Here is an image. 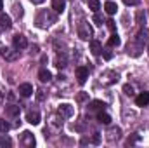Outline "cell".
I'll return each mask as SVG.
<instances>
[{"mask_svg":"<svg viewBox=\"0 0 149 148\" xmlns=\"http://www.w3.org/2000/svg\"><path fill=\"white\" fill-rule=\"evenodd\" d=\"M61 129H63V117L57 113H54V115H49V120H47V129H45V132H52V134H57V132H61Z\"/></svg>","mask_w":149,"mask_h":148,"instance_id":"obj_1","label":"cell"},{"mask_svg":"<svg viewBox=\"0 0 149 148\" xmlns=\"http://www.w3.org/2000/svg\"><path fill=\"white\" fill-rule=\"evenodd\" d=\"M52 23H56V14H54V12H50V11H43V12L38 14L37 26H40V28H47V26H50Z\"/></svg>","mask_w":149,"mask_h":148,"instance_id":"obj_2","label":"cell"},{"mask_svg":"<svg viewBox=\"0 0 149 148\" xmlns=\"http://www.w3.org/2000/svg\"><path fill=\"white\" fill-rule=\"evenodd\" d=\"M118 78H120V75L116 73L114 70H104L102 73H101V84L102 85H113V84H116L118 82Z\"/></svg>","mask_w":149,"mask_h":148,"instance_id":"obj_3","label":"cell"},{"mask_svg":"<svg viewBox=\"0 0 149 148\" xmlns=\"http://www.w3.org/2000/svg\"><path fill=\"white\" fill-rule=\"evenodd\" d=\"M0 56H2L5 61L14 63V61L19 59V51H17L16 47H14V49H10V47H2V49H0Z\"/></svg>","mask_w":149,"mask_h":148,"instance_id":"obj_4","label":"cell"},{"mask_svg":"<svg viewBox=\"0 0 149 148\" xmlns=\"http://www.w3.org/2000/svg\"><path fill=\"white\" fill-rule=\"evenodd\" d=\"M78 37L81 38V40H90V37H92V28H90V25L87 21H81L78 25Z\"/></svg>","mask_w":149,"mask_h":148,"instance_id":"obj_5","label":"cell"},{"mask_svg":"<svg viewBox=\"0 0 149 148\" xmlns=\"http://www.w3.org/2000/svg\"><path fill=\"white\" fill-rule=\"evenodd\" d=\"M57 113H59L63 118H71L74 115V106L70 105V103H61L59 108H57Z\"/></svg>","mask_w":149,"mask_h":148,"instance_id":"obj_6","label":"cell"},{"mask_svg":"<svg viewBox=\"0 0 149 148\" xmlns=\"http://www.w3.org/2000/svg\"><path fill=\"white\" fill-rule=\"evenodd\" d=\"M74 75H76L78 84L83 85V84L87 82V78H88V68H85V66H78V68L74 70Z\"/></svg>","mask_w":149,"mask_h":148,"instance_id":"obj_7","label":"cell"},{"mask_svg":"<svg viewBox=\"0 0 149 148\" xmlns=\"http://www.w3.org/2000/svg\"><path fill=\"white\" fill-rule=\"evenodd\" d=\"M21 145H23V147H28V148L35 147V136H33L30 131H24V132L21 134Z\"/></svg>","mask_w":149,"mask_h":148,"instance_id":"obj_8","label":"cell"},{"mask_svg":"<svg viewBox=\"0 0 149 148\" xmlns=\"http://www.w3.org/2000/svg\"><path fill=\"white\" fill-rule=\"evenodd\" d=\"M12 44H14V47H16L17 51H23V49H26V47H28V40H26V37H24V35H21V33L14 37Z\"/></svg>","mask_w":149,"mask_h":148,"instance_id":"obj_9","label":"cell"},{"mask_svg":"<svg viewBox=\"0 0 149 148\" xmlns=\"http://www.w3.org/2000/svg\"><path fill=\"white\" fill-rule=\"evenodd\" d=\"M26 120H28L30 124H33V125L40 124V111L38 110H28L26 111Z\"/></svg>","mask_w":149,"mask_h":148,"instance_id":"obj_10","label":"cell"},{"mask_svg":"<svg viewBox=\"0 0 149 148\" xmlns=\"http://www.w3.org/2000/svg\"><path fill=\"white\" fill-rule=\"evenodd\" d=\"M19 94H21L23 98H30V96L33 94V85H31V84H21V85H19Z\"/></svg>","mask_w":149,"mask_h":148,"instance_id":"obj_11","label":"cell"},{"mask_svg":"<svg viewBox=\"0 0 149 148\" xmlns=\"http://www.w3.org/2000/svg\"><path fill=\"white\" fill-rule=\"evenodd\" d=\"M135 105L137 106H148L149 105V92H141L137 98H135Z\"/></svg>","mask_w":149,"mask_h":148,"instance_id":"obj_12","label":"cell"},{"mask_svg":"<svg viewBox=\"0 0 149 148\" xmlns=\"http://www.w3.org/2000/svg\"><path fill=\"white\" fill-rule=\"evenodd\" d=\"M120 138H121V129H120V127H111V129L108 131V140H109L111 143L113 141H118Z\"/></svg>","mask_w":149,"mask_h":148,"instance_id":"obj_13","label":"cell"},{"mask_svg":"<svg viewBox=\"0 0 149 148\" xmlns=\"http://www.w3.org/2000/svg\"><path fill=\"white\" fill-rule=\"evenodd\" d=\"M141 47H142L141 44H137V42L134 44V42H132V44H128V45H127V52H128V54H132L134 58H137V56H141V51H139Z\"/></svg>","mask_w":149,"mask_h":148,"instance_id":"obj_14","label":"cell"},{"mask_svg":"<svg viewBox=\"0 0 149 148\" xmlns=\"http://www.w3.org/2000/svg\"><path fill=\"white\" fill-rule=\"evenodd\" d=\"M148 38H149V32L146 30V28H141V30H139V33H137L135 42L142 45V44H146V42H148Z\"/></svg>","mask_w":149,"mask_h":148,"instance_id":"obj_15","label":"cell"},{"mask_svg":"<svg viewBox=\"0 0 149 148\" xmlns=\"http://www.w3.org/2000/svg\"><path fill=\"white\" fill-rule=\"evenodd\" d=\"M38 78H40V82H43V84H45V82H50V80H52V73H50L47 68H42V70L38 72Z\"/></svg>","mask_w":149,"mask_h":148,"instance_id":"obj_16","label":"cell"},{"mask_svg":"<svg viewBox=\"0 0 149 148\" xmlns=\"http://www.w3.org/2000/svg\"><path fill=\"white\" fill-rule=\"evenodd\" d=\"M104 11H106L108 14H111V16H113V14H116V11H118V5H116L113 0H106V2H104Z\"/></svg>","mask_w":149,"mask_h":148,"instance_id":"obj_17","label":"cell"},{"mask_svg":"<svg viewBox=\"0 0 149 148\" xmlns=\"http://www.w3.org/2000/svg\"><path fill=\"white\" fill-rule=\"evenodd\" d=\"M0 26H2L3 30H9V28L12 26L10 16H7V14H0Z\"/></svg>","mask_w":149,"mask_h":148,"instance_id":"obj_18","label":"cell"},{"mask_svg":"<svg viewBox=\"0 0 149 148\" xmlns=\"http://www.w3.org/2000/svg\"><path fill=\"white\" fill-rule=\"evenodd\" d=\"M66 7V0H52V9L54 12H63Z\"/></svg>","mask_w":149,"mask_h":148,"instance_id":"obj_19","label":"cell"},{"mask_svg":"<svg viewBox=\"0 0 149 148\" xmlns=\"http://www.w3.org/2000/svg\"><path fill=\"white\" fill-rule=\"evenodd\" d=\"M97 120H99L101 124H104V125H109V124H111V117H109L106 111H102V110L97 113Z\"/></svg>","mask_w":149,"mask_h":148,"instance_id":"obj_20","label":"cell"},{"mask_svg":"<svg viewBox=\"0 0 149 148\" xmlns=\"http://www.w3.org/2000/svg\"><path fill=\"white\" fill-rule=\"evenodd\" d=\"M5 111H7L9 117H17V115H19V106L14 105V103H10V105L5 106Z\"/></svg>","mask_w":149,"mask_h":148,"instance_id":"obj_21","label":"cell"},{"mask_svg":"<svg viewBox=\"0 0 149 148\" xmlns=\"http://www.w3.org/2000/svg\"><path fill=\"white\" fill-rule=\"evenodd\" d=\"M90 51H92V54H94V56H99V54H101V51H102L101 42H99V40H92V42H90Z\"/></svg>","mask_w":149,"mask_h":148,"instance_id":"obj_22","label":"cell"},{"mask_svg":"<svg viewBox=\"0 0 149 148\" xmlns=\"http://www.w3.org/2000/svg\"><path fill=\"white\" fill-rule=\"evenodd\" d=\"M66 65H68V58H66L64 54H61V56L57 54V58H56V66H57V68H64Z\"/></svg>","mask_w":149,"mask_h":148,"instance_id":"obj_23","label":"cell"},{"mask_svg":"<svg viewBox=\"0 0 149 148\" xmlns=\"http://www.w3.org/2000/svg\"><path fill=\"white\" fill-rule=\"evenodd\" d=\"M9 129H10V124H9L7 120L0 118V134H7V132H9Z\"/></svg>","mask_w":149,"mask_h":148,"instance_id":"obj_24","label":"cell"},{"mask_svg":"<svg viewBox=\"0 0 149 148\" xmlns=\"http://www.w3.org/2000/svg\"><path fill=\"white\" fill-rule=\"evenodd\" d=\"M111 47H118L120 44H121V38L118 37V33H113L111 37H109V42H108Z\"/></svg>","mask_w":149,"mask_h":148,"instance_id":"obj_25","label":"cell"},{"mask_svg":"<svg viewBox=\"0 0 149 148\" xmlns=\"http://www.w3.org/2000/svg\"><path fill=\"white\" fill-rule=\"evenodd\" d=\"M135 21H137V25L142 26V25L146 23V12H144V11H139V12L135 14Z\"/></svg>","mask_w":149,"mask_h":148,"instance_id":"obj_26","label":"cell"},{"mask_svg":"<svg viewBox=\"0 0 149 148\" xmlns=\"http://www.w3.org/2000/svg\"><path fill=\"white\" fill-rule=\"evenodd\" d=\"M88 7H90L94 12H97V11L101 9V2H99V0H88Z\"/></svg>","mask_w":149,"mask_h":148,"instance_id":"obj_27","label":"cell"},{"mask_svg":"<svg viewBox=\"0 0 149 148\" xmlns=\"http://www.w3.org/2000/svg\"><path fill=\"white\" fill-rule=\"evenodd\" d=\"M90 110H104V103L102 101H92L90 103Z\"/></svg>","mask_w":149,"mask_h":148,"instance_id":"obj_28","label":"cell"},{"mask_svg":"<svg viewBox=\"0 0 149 148\" xmlns=\"http://www.w3.org/2000/svg\"><path fill=\"white\" fill-rule=\"evenodd\" d=\"M0 147H12V141L9 136H2L0 138Z\"/></svg>","mask_w":149,"mask_h":148,"instance_id":"obj_29","label":"cell"},{"mask_svg":"<svg viewBox=\"0 0 149 148\" xmlns=\"http://www.w3.org/2000/svg\"><path fill=\"white\" fill-rule=\"evenodd\" d=\"M123 92H125L127 96H134V87H132L130 84H125V85H123Z\"/></svg>","mask_w":149,"mask_h":148,"instance_id":"obj_30","label":"cell"},{"mask_svg":"<svg viewBox=\"0 0 149 148\" xmlns=\"http://www.w3.org/2000/svg\"><path fill=\"white\" fill-rule=\"evenodd\" d=\"M92 21H94L97 26H102V23H104V21H102V18H101L97 12H94V18H92Z\"/></svg>","mask_w":149,"mask_h":148,"instance_id":"obj_31","label":"cell"},{"mask_svg":"<svg viewBox=\"0 0 149 148\" xmlns=\"http://www.w3.org/2000/svg\"><path fill=\"white\" fill-rule=\"evenodd\" d=\"M14 14H16V16H23V7L16 4V5H14Z\"/></svg>","mask_w":149,"mask_h":148,"instance_id":"obj_32","label":"cell"},{"mask_svg":"<svg viewBox=\"0 0 149 148\" xmlns=\"http://www.w3.org/2000/svg\"><path fill=\"white\" fill-rule=\"evenodd\" d=\"M87 98H88V94H87V92H80V94H78V96H76V99H78V101H80V103H81V101H85V99H87Z\"/></svg>","mask_w":149,"mask_h":148,"instance_id":"obj_33","label":"cell"},{"mask_svg":"<svg viewBox=\"0 0 149 148\" xmlns=\"http://www.w3.org/2000/svg\"><path fill=\"white\" fill-rule=\"evenodd\" d=\"M3 99H5V89H3V85L0 84V103H3Z\"/></svg>","mask_w":149,"mask_h":148,"instance_id":"obj_34","label":"cell"},{"mask_svg":"<svg viewBox=\"0 0 149 148\" xmlns=\"http://www.w3.org/2000/svg\"><path fill=\"white\" fill-rule=\"evenodd\" d=\"M108 28H109L111 32H114V30H116V25H114V21H113V19H109V21H108Z\"/></svg>","mask_w":149,"mask_h":148,"instance_id":"obj_35","label":"cell"},{"mask_svg":"<svg viewBox=\"0 0 149 148\" xmlns=\"http://www.w3.org/2000/svg\"><path fill=\"white\" fill-rule=\"evenodd\" d=\"M123 2H125L127 5H137V4H139V0H123Z\"/></svg>","mask_w":149,"mask_h":148,"instance_id":"obj_36","label":"cell"},{"mask_svg":"<svg viewBox=\"0 0 149 148\" xmlns=\"http://www.w3.org/2000/svg\"><path fill=\"white\" fill-rule=\"evenodd\" d=\"M92 141H94V143H99V141H101V136H99V132H95V134H94Z\"/></svg>","mask_w":149,"mask_h":148,"instance_id":"obj_37","label":"cell"},{"mask_svg":"<svg viewBox=\"0 0 149 148\" xmlns=\"http://www.w3.org/2000/svg\"><path fill=\"white\" fill-rule=\"evenodd\" d=\"M38 94H37V98L38 99H43V98H45V94H43V91H37Z\"/></svg>","mask_w":149,"mask_h":148,"instance_id":"obj_38","label":"cell"},{"mask_svg":"<svg viewBox=\"0 0 149 148\" xmlns=\"http://www.w3.org/2000/svg\"><path fill=\"white\" fill-rule=\"evenodd\" d=\"M111 52H109V51H104V58H106V59H111Z\"/></svg>","mask_w":149,"mask_h":148,"instance_id":"obj_39","label":"cell"},{"mask_svg":"<svg viewBox=\"0 0 149 148\" xmlns=\"http://www.w3.org/2000/svg\"><path fill=\"white\" fill-rule=\"evenodd\" d=\"M30 2H31V4H35V5H40V4H43L45 0H30Z\"/></svg>","mask_w":149,"mask_h":148,"instance_id":"obj_40","label":"cell"},{"mask_svg":"<svg viewBox=\"0 0 149 148\" xmlns=\"http://www.w3.org/2000/svg\"><path fill=\"white\" fill-rule=\"evenodd\" d=\"M7 98H9V101H14V99H16V96H14L12 92H9V94H7Z\"/></svg>","mask_w":149,"mask_h":148,"instance_id":"obj_41","label":"cell"},{"mask_svg":"<svg viewBox=\"0 0 149 148\" xmlns=\"http://www.w3.org/2000/svg\"><path fill=\"white\" fill-rule=\"evenodd\" d=\"M2 7H3V4H2V0H0V9H2Z\"/></svg>","mask_w":149,"mask_h":148,"instance_id":"obj_42","label":"cell"},{"mask_svg":"<svg viewBox=\"0 0 149 148\" xmlns=\"http://www.w3.org/2000/svg\"><path fill=\"white\" fill-rule=\"evenodd\" d=\"M148 54H149V45H148Z\"/></svg>","mask_w":149,"mask_h":148,"instance_id":"obj_43","label":"cell"}]
</instances>
